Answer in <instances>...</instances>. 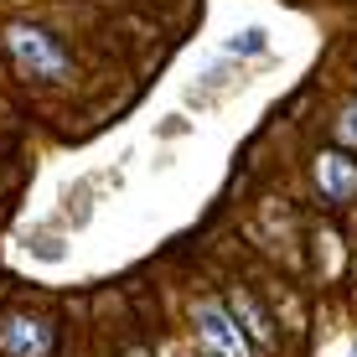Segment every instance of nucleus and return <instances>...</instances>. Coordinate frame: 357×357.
Wrapping results in <instances>:
<instances>
[{
  "label": "nucleus",
  "mask_w": 357,
  "mask_h": 357,
  "mask_svg": "<svg viewBox=\"0 0 357 357\" xmlns=\"http://www.w3.org/2000/svg\"><path fill=\"white\" fill-rule=\"evenodd\" d=\"M316 176H321L326 197H352L357 192V166L347 161V155H337V151H326L321 161H316Z\"/></svg>",
  "instance_id": "4"
},
{
  "label": "nucleus",
  "mask_w": 357,
  "mask_h": 357,
  "mask_svg": "<svg viewBox=\"0 0 357 357\" xmlns=\"http://www.w3.org/2000/svg\"><path fill=\"white\" fill-rule=\"evenodd\" d=\"M259 47H264V31H249L238 42H228V52H259Z\"/></svg>",
  "instance_id": "6"
},
{
  "label": "nucleus",
  "mask_w": 357,
  "mask_h": 357,
  "mask_svg": "<svg viewBox=\"0 0 357 357\" xmlns=\"http://www.w3.org/2000/svg\"><path fill=\"white\" fill-rule=\"evenodd\" d=\"M197 337L218 357H249V337L238 331V321H233L223 305H202V311H197Z\"/></svg>",
  "instance_id": "2"
},
{
  "label": "nucleus",
  "mask_w": 357,
  "mask_h": 357,
  "mask_svg": "<svg viewBox=\"0 0 357 357\" xmlns=\"http://www.w3.org/2000/svg\"><path fill=\"white\" fill-rule=\"evenodd\" d=\"M342 140H357V104L342 114Z\"/></svg>",
  "instance_id": "7"
},
{
  "label": "nucleus",
  "mask_w": 357,
  "mask_h": 357,
  "mask_svg": "<svg viewBox=\"0 0 357 357\" xmlns=\"http://www.w3.org/2000/svg\"><path fill=\"white\" fill-rule=\"evenodd\" d=\"M228 311H238V316H243V326H249V337H259V342L269 337V321L259 316V305H254V301H249V295H243V290H233V295H228Z\"/></svg>",
  "instance_id": "5"
},
{
  "label": "nucleus",
  "mask_w": 357,
  "mask_h": 357,
  "mask_svg": "<svg viewBox=\"0 0 357 357\" xmlns=\"http://www.w3.org/2000/svg\"><path fill=\"white\" fill-rule=\"evenodd\" d=\"M0 352L6 357H47L52 352V331H47V321H36V316H10L0 326Z\"/></svg>",
  "instance_id": "3"
},
{
  "label": "nucleus",
  "mask_w": 357,
  "mask_h": 357,
  "mask_svg": "<svg viewBox=\"0 0 357 357\" xmlns=\"http://www.w3.org/2000/svg\"><path fill=\"white\" fill-rule=\"evenodd\" d=\"M6 42H10V52L26 63V73H36V78H57V73L68 68V57H63V47L52 42L47 31H31V26H16V31H6Z\"/></svg>",
  "instance_id": "1"
}]
</instances>
